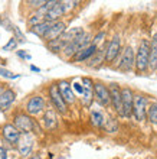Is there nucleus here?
Wrapping results in <instances>:
<instances>
[{"label": "nucleus", "instance_id": "obj_20", "mask_svg": "<svg viewBox=\"0 0 157 159\" xmlns=\"http://www.w3.org/2000/svg\"><path fill=\"white\" fill-rule=\"evenodd\" d=\"M149 70L157 71V34L150 41V58H149Z\"/></svg>", "mask_w": 157, "mask_h": 159}, {"label": "nucleus", "instance_id": "obj_2", "mask_svg": "<svg viewBox=\"0 0 157 159\" xmlns=\"http://www.w3.org/2000/svg\"><path fill=\"white\" fill-rule=\"evenodd\" d=\"M48 93H49V98H50V103L54 106L56 111H59L61 114H65L66 110H68V104L66 101L63 100L62 94H61V90H59V85L56 83L55 84H50L49 88H48Z\"/></svg>", "mask_w": 157, "mask_h": 159}, {"label": "nucleus", "instance_id": "obj_27", "mask_svg": "<svg viewBox=\"0 0 157 159\" xmlns=\"http://www.w3.org/2000/svg\"><path fill=\"white\" fill-rule=\"evenodd\" d=\"M105 130L107 132H110V133H114L117 130V127H118V125H117V121L114 120V119H108V120H105Z\"/></svg>", "mask_w": 157, "mask_h": 159}, {"label": "nucleus", "instance_id": "obj_3", "mask_svg": "<svg viewBox=\"0 0 157 159\" xmlns=\"http://www.w3.org/2000/svg\"><path fill=\"white\" fill-rule=\"evenodd\" d=\"M133 68H136V54L130 45H127L121 52L120 64L117 65V70H120L123 72H130L133 71Z\"/></svg>", "mask_w": 157, "mask_h": 159}, {"label": "nucleus", "instance_id": "obj_19", "mask_svg": "<svg viewBox=\"0 0 157 159\" xmlns=\"http://www.w3.org/2000/svg\"><path fill=\"white\" fill-rule=\"evenodd\" d=\"M65 12H66L65 3H63V2H58V4H56V6H55L52 10H49V12L46 13L45 22H50V23H54V22H58L59 17L62 16Z\"/></svg>", "mask_w": 157, "mask_h": 159}, {"label": "nucleus", "instance_id": "obj_33", "mask_svg": "<svg viewBox=\"0 0 157 159\" xmlns=\"http://www.w3.org/2000/svg\"><path fill=\"white\" fill-rule=\"evenodd\" d=\"M30 70H32V71H36V72H39V71H41V70H39V68H37V67H35V65H32V67H30Z\"/></svg>", "mask_w": 157, "mask_h": 159}, {"label": "nucleus", "instance_id": "obj_16", "mask_svg": "<svg viewBox=\"0 0 157 159\" xmlns=\"http://www.w3.org/2000/svg\"><path fill=\"white\" fill-rule=\"evenodd\" d=\"M42 125L46 130H54L56 129L58 126V116H56V111L52 109H48L42 117Z\"/></svg>", "mask_w": 157, "mask_h": 159}, {"label": "nucleus", "instance_id": "obj_17", "mask_svg": "<svg viewBox=\"0 0 157 159\" xmlns=\"http://www.w3.org/2000/svg\"><path fill=\"white\" fill-rule=\"evenodd\" d=\"M97 51H98V46L94 45V43H91L89 46H87V48H84V49H81L78 52V54L75 55L74 61L75 62H84V61H89V59L94 57L95 54H97Z\"/></svg>", "mask_w": 157, "mask_h": 159}, {"label": "nucleus", "instance_id": "obj_26", "mask_svg": "<svg viewBox=\"0 0 157 159\" xmlns=\"http://www.w3.org/2000/svg\"><path fill=\"white\" fill-rule=\"evenodd\" d=\"M0 77L7 78V80H16V78H19V74H15V72L9 71V70H6V68L0 67Z\"/></svg>", "mask_w": 157, "mask_h": 159}, {"label": "nucleus", "instance_id": "obj_15", "mask_svg": "<svg viewBox=\"0 0 157 159\" xmlns=\"http://www.w3.org/2000/svg\"><path fill=\"white\" fill-rule=\"evenodd\" d=\"M58 85H59V90H61V94H62L63 100L66 101V104H72V103H75L76 96H75V91H74V88H72V85H71L68 81H65V80L59 81Z\"/></svg>", "mask_w": 157, "mask_h": 159}, {"label": "nucleus", "instance_id": "obj_32", "mask_svg": "<svg viewBox=\"0 0 157 159\" xmlns=\"http://www.w3.org/2000/svg\"><path fill=\"white\" fill-rule=\"evenodd\" d=\"M16 54H17V57H20V58H23V59H30V55L28 54L26 51H17Z\"/></svg>", "mask_w": 157, "mask_h": 159}, {"label": "nucleus", "instance_id": "obj_11", "mask_svg": "<svg viewBox=\"0 0 157 159\" xmlns=\"http://www.w3.org/2000/svg\"><path fill=\"white\" fill-rule=\"evenodd\" d=\"M94 81L89 77H84L82 78V85H84V93L81 96V101L85 107H89L91 103L94 101Z\"/></svg>", "mask_w": 157, "mask_h": 159}, {"label": "nucleus", "instance_id": "obj_22", "mask_svg": "<svg viewBox=\"0 0 157 159\" xmlns=\"http://www.w3.org/2000/svg\"><path fill=\"white\" fill-rule=\"evenodd\" d=\"M102 61H105V49H98L97 51V54L88 61V67H91V68L99 67Z\"/></svg>", "mask_w": 157, "mask_h": 159}, {"label": "nucleus", "instance_id": "obj_25", "mask_svg": "<svg viewBox=\"0 0 157 159\" xmlns=\"http://www.w3.org/2000/svg\"><path fill=\"white\" fill-rule=\"evenodd\" d=\"M147 120L151 125H157V101L149 106V109H147Z\"/></svg>", "mask_w": 157, "mask_h": 159}, {"label": "nucleus", "instance_id": "obj_30", "mask_svg": "<svg viewBox=\"0 0 157 159\" xmlns=\"http://www.w3.org/2000/svg\"><path fill=\"white\" fill-rule=\"evenodd\" d=\"M104 36H105V32H99L98 35H95V36H94V39H92V43L98 46V43H99L101 41H102Z\"/></svg>", "mask_w": 157, "mask_h": 159}, {"label": "nucleus", "instance_id": "obj_1", "mask_svg": "<svg viewBox=\"0 0 157 159\" xmlns=\"http://www.w3.org/2000/svg\"><path fill=\"white\" fill-rule=\"evenodd\" d=\"M149 58H150V41L143 39L136 52V71L138 74L146 72L149 70Z\"/></svg>", "mask_w": 157, "mask_h": 159}, {"label": "nucleus", "instance_id": "obj_29", "mask_svg": "<svg viewBox=\"0 0 157 159\" xmlns=\"http://www.w3.org/2000/svg\"><path fill=\"white\" fill-rule=\"evenodd\" d=\"M26 3L28 4H30V6H33V7H36V9H41L42 6H45V0H36V2H35V0H29V2H26Z\"/></svg>", "mask_w": 157, "mask_h": 159}, {"label": "nucleus", "instance_id": "obj_21", "mask_svg": "<svg viewBox=\"0 0 157 159\" xmlns=\"http://www.w3.org/2000/svg\"><path fill=\"white\" fill-rule=\"evenodd\" d=\"M50 25H52L50 22H43L41 25H36V26H33V28H30V32H32L33 35H36V36L43 39L46 36V34L49 32Z\"/></svg>", "mask_w": 157, "mask_h": 159}, {"label": "nucleus", "instance_id": "obj_9", "mask_svg": "<svg viewBox=\"0 0 157 159\" xmlns=\"http://www.w3.org/2000/svg\"><path fill=\"white\" fill-rule=\"evenodd\" d=\"M94 96L101 106H110L111 104V96H110V90L105 84L102 83H95L94 84Z\"/></svg>", "mask_w": 157, "mask_h": 159}, {"label": "nucleus", "instance_id": "obj_14", "mask_svg": "<svg viewBox=\"0 0 157 159\" xmlns=\"http://www.w3.org/2000/svg\"><path fill=\"white\" fill-rule=\"evenodd\" d=\"M17 149L22 156H29L33 149V138L29 133H22L19 142H17Z\"/></svg>", "mask_w": 157, "mask_h": 159}, {"label": "nucleus", "instance_id": "obj_18", "mask_svg": "<svg viewBox=\"0 0 157 159\" xmlns=\"http://www.w3.org/2000/svg\"><path fill=\"white\" fill-rule=\"evenodd\" d=\"M16 100V93L7 88L0 93V110H7L12 107V104Z\"/></svg>", "mask_w": 157, "mask_h": 159}, {"label": "nucleus", "instance_id": "obj_23", "mask_svg": "<svg viewBox=\"0 0 157 159\" xmlns=\"http://www.w3.org/2000/svg\"><path fill=\"white\" fill-rule=\"evenodd\" d=\"M89 121L94 127H102L104 123H105V117L101 111H91L89 114Z\"/></svg>", "mask_w": 157, "mask_h": 159}, {"label": "nucleus", "instance_id": "obj_24", "mask_svg": "<svg viewBox=\"0 0 157 159\" xmlns=\"http://www.w3.org/2000/svg\"><path fill=\"white\" fill-rule=\"evenodd\" d=\"M48 43V48H49L52 52H55V54H58V52H63V49H65V43H63L62 41H61V38L59 39H55V41H50V42H46Z\"/></svg>", "mask_w": 157, "mask_h": 159}, {"label": "nucleus", "instance_id": "obj_28", "mask_svg": "<svg viewBox=\"0 0 157 159\" xmlns=\"http://www.w3.org/2000/svg\"><path fill=\"white\" fill-rule=\"evenodd\" d=\"M16 46H17V41H16V38L13 36V38L9 39V42L3 46V51H13Z\"/></svg>", "mask_w": 157, "mask_h": 159}, {"label": "nucleus", "instance_id": "obj_31", "mask_svg": "<svg viewBox=\"0 0 157 159\" xmlns=\"http://www.w3.org/2000/svg\"><path fill=\"white\" fill-rule=\"evenodd\" d=\"M72 88H74L75 91L78 93L79 96H82V93H84V85H82V84H79V83H74V84H72Z\"/></svg>", "mask_w": 157, "mask_h": 159}, {"label": "nucleus", "instance_id": "obj_7", "mask_svg": "<svg viewBox=\"0 0 157 159\" xmlns=\"http://www.w3.org/2000/svg\"><path fill=\"white\" fill-rule=\"evenodd\" d=\"M120 52H121V38L118 35H116L111 41L108 42L107 48H105V62L111 64L120 55Z\"/></svg>", "mask_w": 157, "mask_h": 159}, {"label": "nucleus", "instance_id": "obj_6", "mask_svg": "<svg viewBox=\"0 0 157 159\" xmlns=\"http://www.w3.org/2000/svg\"><path fill=\"white\" fill-rule=\"evenodd\" d=\"M110 96H111V106L117 113L123 116V97H121V87L118 84L112 83L108 85Z\"/></svg>", "mask_w": 157, "mask_h": 159}, {"label": "nucleus", "instance_id": "obj_10", "mask_svg": "<svg viewBox=\"0 0 157 159\" xmlns=\"http://www.w3.org/2000/svg\"><path fill=\"white\" fill-rule=\"evenodd\" d=\"M45 109V100L42 96H32L26 103V113L29 116H37Z\"/></svg>", "mask_w": 157, "mask_h": 159}, {"label": "nucleus", "instance_id": "obj_5", "mask_svg": "<svg viewBox=\"0 0 157 159\" xmlns=\"http://www.w3.org/2000/svg\"><path fill=\"white\" fill-rule=\"evenodd\" d=\"M147 98L141 94H134V104H133V116L138 121L146 120L147 117Z\"/></svg>", "mask_w": 157, "mask_h": 159}, {"label": "nucleus", "instance_id": "obj_4", "mask_svg": "<svg viewBox=\"0 0 157 159\" xmlns=\"http://www.w3.org/2000/svg\"><path fill=\"white\" fill-rule=\"evenodd\" d=\"M13 125L16 126L22 133H30L32 130L36 129V123L32 119V116H29L28 113H17L13 117Z\"/></svg>", "mask_w": 157, "mask_h": 159}, {"label": "nucleus", "instance_id": "obj_12", "mask_svg": "<svg viewBox=\"0 0 157 159\" xmlns=\"http://www.w3.org/2000/svg\"><path fill=\"white\" fill-rule=\"evenodd\" d=\"M2 134H3V138L6 139L9 143L17 145V142H19V139H20V136H22V132L17 129L15 125L7 123V125H4L3 127H2Z\"/></svg>", "mask_w": 157, "mask_h": 159}, {"label": "nucleus", "instance_id": "obj_13", "mask_svg": "<svg viewBox=\"0 0 157 159\" xmlns=\"http://www.w3.org/2000/svg\"><path fill=\"white\" fill-rule=\"evenodd\" d=\"M65 32H66V25L63 22H61V20L54 22V23L50 25L49 32H48L46 36L43 38V41L50 42V41H55V39H59Z\"/></svg>", "mask_w": 157, "mask_h": 159}, {"label": "nucleus", "instance_id": "obj_8", "mask_svg": "<svg viewBox=\"0 0 157 159\" xmlns=\"http://www.w3.org/2000/svg\"><path fill=\"white\" fill-rule=\"evenodd\" d=\"M121 97H123V117H131L133 116V104H134V93L131 88H121Z\"/></svg>", "mask_w": 157, "mask_h": 159}]
</instances>
